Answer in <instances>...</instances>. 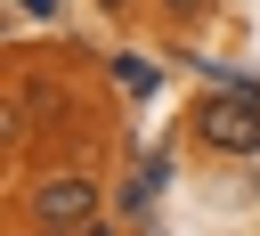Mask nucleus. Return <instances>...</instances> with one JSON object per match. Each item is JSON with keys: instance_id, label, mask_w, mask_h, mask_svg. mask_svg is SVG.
<instances>
[{"instance_id": "f257e3e1", "label": "nucleus", "mask_w": 260, "mask_h": 236, "mask_svg": "<svg viewBox=\"0 0 260 236\" xmlns=\"http://www.w3.org/2000/svg\"><path fill=\"white\" fill-rule=\"evenodd\" d=\"M98 203H106L98 195V171L65 163V171H41L24 187V228H89V220H106Z\"/></svg>"}, {"instance_id": "f03ea898", "label": "nucleus", "mask_w": 260, "mask_h": 236, "mask_svg": "<svg viewBox=\"0 0 260 236\" xmlns=\"http://www.w3.org/2000/svg\"><path fill=\"white\" fill-rule=\"evenodd\" d=\"M187 130L211 155H260V98H203L187 114Z\"/></svg>"}, {"instance_id": "7ed1b4c3", "label": "nucleus", "mask_w": 260, "mask_h": 236, "mask_svg": "<svg viewBox=\"0 0 260 236\" xmlns=\"http://www.w3.org/2000/svg\"><path fill=\"white\" fill-rule=\"evenodd\" d=\"M146 8H154L171 33H195V24H211V16H219V0H146Z\"/></svg>"}, {"instance_id": "20e7f679", "label": "nucleus", "mask_w": 260, "mask_h": 236, "mask_svg": "<svg viewBox=\"0 0 260 236\" xmlns=\"http://www.w3.org/2000/svg\"><path fill=\"white\" fill-rule=\"evenodd\" d=\"M98 8H106V16H130V8H138V0H98Z\"/></svg>"}, {"instance_id": "39448f33", "label": "nucleus", "mask_w": 260, "mask_h": 236, "mask_svg": "<svg viewBox=\"0 0 260 236\" xmlns=\"http://www.w3.org/2000/svg\"><path fill=\"white\" fill-rule=\"evenodd\" d=\"M81 236H114V228H106V220H89V228H81Z\"/></svg>"}]
</instances>
